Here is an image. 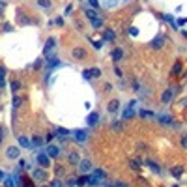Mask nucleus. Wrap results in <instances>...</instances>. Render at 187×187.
<instances>
[{"label":"nucleus","mask_w":187,"mask_h":187,"mask_svg":"<svg viewBox=\"0 0 187 187\" xmlns=\"http://www.w3.org/2000/svg\"><path fill=\"white\" fill-rule=\"evenodd\" d=\"M49 187H64V182L56 178V180H52V182L49 183Z\"/></svg>","instance_id":"c756f323"},{"label":"nucleus","mask_w":187,"mask_h":187,"mask_svg":"<svg viewBox=\"0 0 187 187\" xmlns=\"http://www.w3.org/2000/svg\"><path fill=\"white\" fill-rule=\"evenodd\" d=\"M146 165H148V167H150V169H152L153 172H161V167H159V165H157L155 161H152V159H148V161H146Z\"/></svg>","instance_id":"f3484780"},{"label":"nucleus","mask_w":187,"mask_h":187,"mask_svg":"<svg viewBox=\"0 0 187 187\" xmlns=\"http://www.w3.org/2000/svg\"><path fill=\"white\" fill-rule=\"evenodd\" d=\"M90 23H92V26H94V28H101V26H103V21H101V17H95V19H92Z\"/></svg>","instance_id":"5701e85b"},{"label":"nucleus","mask_w":187,"mask_h":187,"mask_svg":"<svg viewBox=\"0 0 187 187\" xmlns=\"http://www.w3.org/2000/svg\"><path fill=\"white\" fill-rule=\"evenodd\" d=\"M129 165H131V169H133V170H140V161L133 159V161H129Z\"/></svg>","instance_id":"7c9ffc66"},{"label":"nucleus","mask_w":187,"mask_h":187,"mask_svg":"<svg viewBox=\"0 0 187 187\" xmlns=\"http://www.w3.org/2000/svg\"><path fill=\"white\" fill-rule=\"evenodd\" d=\"M86 182H88V176H81L79 180H75V185H79V187H82V185H86Z\"/></svg>","instance_id":"bb28decb"},{"label":"nucleus","mask_w":187,"mask_h":187,"mask_svg":"<svg viewBox=\"0 0 187 187\" xmlns=\"http://www.w3.org/2000/svg\"><path fill=\"white\" fill-rule=\"evenodd\" d=\"M90 75H92V79H99V77H101V69L92 68V69H90Z\"/></svg>","instance_id":"a878e982"},{"label":"nucleus","mask_w":187,"mask_h":187,"mask_svg":"<svg viewBox=\"0 0 187 187\" xmlns=\"http://www.w3.org/2000/svg\"><path fill=\"white\" fill-rule=\"evenodd\" d=\"M19 148L17 146H8V150H6V157L8 159H19Z\"/></svg>","instance_id":"20e7f679"},{"label":"nucleus","mask_w":187,"mask_h":187,"mask_svg":"<svg viewBox=\"0 0 187 187\" xmlns=\"http://www.w3.org/2000/svg\"><path fill=\"white\" fill-rule=\"evenodd\" d=\"M170 174H172V176H176V178H180V176L183 174V167H174V169L170 170Z\"/></svg>","instance_id":"4be33fe9"},{"label":"nucleus","mask_w":187,"mask_h":187,"mask_svg":"<svg viewBox=\"0 0 187 187\" xmlns=\"http://www.w3.org/2000/svg\"><path fill=\"white\" fill-rule=\"evenodd\" d=\"M73 137H75L77 142H81V144H82V142L86 140V137H88V133L82 131V129H77V131H73Z\"/></svg>","instance_id":"6e6552de"},{"label":"nucleus","mask_w":187,"mask_h":187,"mask_svg":"<svg viewBox=\"0 0 187 187\" xmlns=\"http://www.w3.org/2000/svg\"><path fill=\"white\" fill-rule=\"evenodd\" d=\"M109 8H112V6H116V0H107V2H105Z\"/></svg>","instance_id":"ea45409f"},{"label":"nucleus","mask_w":187,"mask_h":187,"mask_svg":"<svg viewBox=\"0 0 187 187\" xmlns=\"http://www.w3.org/2000/svg\"><path fill=\"white\" fill-rule=\"evenodd\" d=\"M182 69H183V62L178 60L174 64V68H172V75H182Z\"/></svg>","instance_id":"dca6fc26"},{"label":"nucleus","mask_w":187,"mask_h":187,"mask_svg":"<svg viewBox=\"0 0 187 187\" xmlns=\"http://www.w3.org/2000/svg\"><path fill=\"white\" fill-rule=\"evenodd\" d=\"M17 140H19V144L23 146V148H30V146H32V144H30V139H28V137H25V135H19V137H17Z\"/></svg>","instance_id":"2eb2a0df"},{"label":"nucleus","mask_w":187,"mask_h":187,"mask_svg":"<svg viewBox=\"0 0 187 187\" xmlns=\"http://www.w3.org/2000/svg\"><path fill=\"white\" fill-rule=\"evenodd\" d=\"M2 139H4V129H2V125H0V142H2Z\"/></svg>","instance_id":"a18cd8bd"},{"label":"nucleus","mask_w":187,"mask_h":187,"mask_svg":"<svg viewBox=\"0 0 187 187\" xmlns=\"http://www.w3.org/2000/svg\"><path fill=\"white\" fill-rule=\"evenodd\" d=\"M19 167L25 169V167H26V161H25V159H19Z\"/></svg>","instance_id":"79ce46f5"},{"label":"nucleus","mask_w":187,"mask_h":187,"mask_svg":"<svg viewBox=\"0 0 187 187\" xmlns=\"http://www.w3.org/2000/svg\"><path fill=\"white\" fill-rule=\"evenodd\" d=\"M155 118H157V122H159L161 125H167V127H169V125H174V120H172L170 116H167V114H157Z\"/></svg>","instance_id":"7ed1b4c3"},{"label":"nucleus","mask_w":187,"mask_h":187,"mask_svg":"<svg viewBox=\"0 0 187 187\" xmlns=\"http://www.w3.org/2000/svg\"><path fill=\"white\" fill-rule=\"evenodd\" d=\"M114 38H116V34H114L112 30H105V39L111 41V39H114Z\"/></svg>","instance_id":"2f4dec72"},{"label":"nucleus","mask_w":187,"mask_h":187,"mask_svg":"<svg viewBox=\"0 0 187 187\" xmlns=\"http://www.w3.org/2000/svg\"><path fill=\"white\" fill-rule=\"evenodd\" d=\"M38 6L43 8V9H47V8H51V0H38Z\"/></svg>","instance_id":"cd10ccee"},{"label":"nucleus","mask_w":187,"mask_h":187,"mask_svg":"<svg viewBox=\"0 0 187 187\" xmlns=\"http://www.w3.org/2000/svg\"><path fill=\"white\" fill-rule=\"evenodd\" d=\"M2 180H4V174H2V172H0V182H2Z\"/></svg>","instance_id":"de8ad7c7"},{"label":"nucleus","mask_w":187,"mask_h":187,"mask_svg":"<svg viewBox=\"0 0 187 187\" xmlns=\"http://www.w3.org/2000/svg\"><path fill=\"white\" fill-rule=\"evenodd\" d=\"M41 65H43V60H41V58H39V60H36V64H34V68H38V69H39Z\"/></svg>","instance_id":"58836bf2"},{"label":"nucleus","mask_w":187,"mask_h":187,"mask_svg":"<svg viewBox=\"0 0 187 187\" xmlns=\"http://www.w3.org/2000/svg\"><path fill=\"white\" fill-rule=\"evenodd\" d=\"M54 45H56V41H54L52 38H49V39H47V43H45V49H43V52H45L47 56H49V54L52 52V49H54Z\"/></svg>","instance_id":"9d476101"},{"label":"nucleus","mask_w":187,"mask_h":187,"mask_svg":"<svg viewBox=\"0 0 187 187\" xmlns=\"http://www.w3.org/2000/svg\"><path fill=\"white\" fill-rule=\"evenodd\" d=\"M77 165H79V170H81V172H88V170L92 169V161H90V159H81Z\"/></svg>","instance_id":"423d86ee"},{"label":"nucleus","mask_w":187,"mask_h":187,"mask_svg":"<svg viewBox=\"0 0 187 187\" xmlns=\"http://www.w3.org/2000/svg\"><path fill=\"white\" fill-rule=\"evenodd\" d=\"M54 135H58V137H68V135H69V131H68V129H64V127H58V129H54Z\"/></svg>","instance_id":"412c9836"},{"label":"nucleus","mask_w":187,"mask_h":187,"mask_svg":"<svg viewBox=\"0 0 187 187\" xmlns=\"http://www.w3.org/2000/svg\"><path fill=\"white\" fill-rule=\"evenodd\" d=\"M174 94H176L174 88H169V90H165V92H163V95H161L163 103H170V101L174 99Z\"/></svg>","instance_id":"39448f33"},{"label":"nucleus","mask_w":187,"mask_h":187,"mask_svg":"<svg viewBox=\"0 0 187 187\" xmlns=\"http://www.w3.org/2000/svg\"><path fill=\"white\" fill-rule=\"evenodd\" d=\"M111 56H112V60H114V62H118V60H122V56H124V49H120V47L112 49V52H111Z\"/></svg>","instance_id":"9b49d317"},{"label":"nucleus","mask_w":187,"mask_h":187,"mask_svg":"<svg viewBox=\"0 0 187 187\" xmlns=\"http://www.w3.org/2000/svg\"><path fill=\"white\" fill-rule=\"evenodd\" d=\"M112 127H114L116 131H120V129H122L124 125H122V122H114V124H112Z\"/></svg>","instance_id":"e433bc0d"},{"label":"nucleus","mask_w":187,"mask_h":187,"mask_svg":"<svg viewBox=\"0 0 187 187\" xmlns=\"http://www.w3.org/2000/svg\"><path fill=\"white\" fill-rule=\"evenodd\" d=\"M118 107H120V101H118V99H112V101H109L107 111H109V112H116V111H118Z\"/></svg>","instance_id":"4468645a"},{"label":"nucleus","mask_w":187,"mask_h":187,"mask_svg":"<svg viewBox=\"0 0 187 187\" xmlns=\"http://www.w3.org/2000/svg\"><path fill=\"white\" fill-rule=\"evenodd\" d=\"M4 187H15V182H13V178H4Z\"/></svg>","instance_id":"c85d7f7f"},{"label":"nucleus","mask_w":187,"mask_h":187,"mask_svg":"<svg viewBox=\"0 0 187 187\" xmlns=\"http://www.w3.org/2000/svg\"><path fill=\"white\" fill-rule=\"evenodd\" d=\"M133 114H135V112L131 111V109H127V111L124 112V118H131V116H133Z\"/></svg>","instance_id":"c9c22d12"},{"label":"nucleus","mask_w":187,"mask_h":187,"mask_svg":"<svg viewBox=\"0 0 187 187\" xmlns=\"http://www.w3.org/2000/svg\"><path fill=\"white\" fill-rule=\"evenodd\" d=\"M139 114H140V116H144V118H155V114L150 112V111H140Z\"/></svg>","instance_id":"72a5a7b5"},{"label":"nucleus","mask_w":187,"mask_h":187,"mask_svg":"<svg viewBox=\"0 0 187 187\" xmlns=\"http://www.w3.org/2000/svg\"><path fill=\"white\" fill-rule=\"evenodd\" d=\"M4 32H12V26H9V25H4Z\"/></svg>","instance_id":"49530a36"},{"label":"nucleus","mask_w":187,"mask_h":187,"mask_svg":"<svg viewBox=\"0 0 187 187\" xmlns=\"http://www.w3.org/2000/svg\"><path fill=\"white\" fill-rule=\"evenodd\" d=\"M36 161H38L39 167H43V169H49V165H51L47 153H38V155H36Z\"/></svg>","instance_id":"f03ea898"},{"label":"nucleus","mask_w":187,"mask_h":187,"mask_svg":"<svg viewBox=\"0 0 187 187\" xmlns=\"http://www.w3.org/2000/svg\"><path fill=\"white\" fill-rule=\"evenodd\" d=\"M178 25H180V26H183V25H185V19H183V17H180V19H178Z\"/></svg>","instance_id":"c03bdc74"},{"label":"nucleus","mask_w":187,"mask_h":187,"mask_svg":"<svg viewBox=\"0 0 187 187\" xmlns=\"http://www.w3.org/2000/svg\"><path fill=\"white\" fill-rule=\"evenodd\" d=\"M58 64H60V62H58L56 58H52V60L49 62V65H51V68H54V65H58Z\"/></svg>","instance_id":"4c0bfd02"},{"label":"nucleus","mask_w":187,"mask_h":187,"mask_svg":"<svg viewBox=\"0 0 187 187\" xmlns=\"http://www.w3.org/2000/svg\"><path fill=\"white\" fill-rule=\"evenodd\" d=\"M6 86V71L4 68H0V88H4Z\"/></svg>","instance_id":"b1692460"},{"label":"nucleus","mask_w":187,"mask_h":187,"mask_svg":"<svg viewBox=\"0 0 187 187\" xmlns=\"http://www.w3.org/2000/svg\"><path fill=\"white\" fill-rule=\"evenodd\" d=\"M79 161H81V157H79V153H77V152H69V153H68V163L77 165Z\"/></svg>","instance_id":"ddd939ff"},{"label":"nucleus","mask_w":187,"mask_h":187,"mask_svg":"<svg viewBox=\"0 0 187 187\" xmlns=\"http://www.w3.org/2000/svg\"><path fill=\"white\" fill-rule=\"evenodd\" d=\"M21 88H23V82H21V81H13V82H12V92H13V94H17Z\"/></svg>","instance_id":"6ab92c4d"},{"label":"nucleus","mask_w":187,"mask_h":187,"mask_svg":"<svg viewBox=\"0 0 187 187\" xmlns=\"http://www.w3.org/2000/svg\"><path fill=\"white\" fill-rule=\"evenodd\" d=\"M88 4H90V6H94V8H97V6H99V2H97V0H88Z\"/></svg>","instance_id":"a19ab883"},{"label":"nucleus","mask_w":187,"mask_h":187,"mask_svg":"<svg viewBox=\"0 0 187 187\" xmlns=\"http://www.w3.org/2000/svg\"><path fill=\"white\" fill-rule=\"evenodd\" d=\"M97 122H99V114H97V112H90V114H88V118H86V124L90 125V127L97 125Z\"/></svg>","instance_id":"0eeeda50"},{"label":"nucleus","mask_w":187,"mask_h":187,"mask_svg":"<svg viewBox=\"0 0 187 187\" xmlns=\"http://www.w3.org/2000/svg\"><path fill=\"white\" fill-rule=\"evenodd\" d=\"M21 105H23V97H19V95H17L15 99H13V109H19Z\"/></svg>","instance_id":"473e14b6"},{"label":"nucleus","mask_w":187,"mask_h":187,"mask_svg":"<svg viewBox=\"0 0 187 187\" xmlns=\"http://www.w3.org/2000/svg\"><path fill=\"white\" fill-rule=\"evenodd\" d=\"M43 142H45V140H43L41 137H34V139L30 140V144H32V146H36V148H39V146H43Z\"/></svg>","instance_id":"a211bd4d"},{"label":"nucleus","mask_w":187,"mask_h":187,"mask_svg":"<svg viewBox=\"0 0 187 187\" xmlns=\"http://www.w3.org/2000/svg\"><path fill=\"white\" fill-rule=\"evenodd\" d=\"M84 15H86L88 19H90V21H92V19H95V17H99V15H97V13L94 12V9H84Z\"/></svg>","instance_id":"393cba45"},{"label":"nucleus","mask_w":187,"mask_h":187,"mask_svg":"<svg viewBox=\"0 0 187 187\" xmlns=\"http://www.w3.org/2000/svg\"><path fill=\"white\" fill-rule=\"evenodd\" d=\"M152 47H153V49H161V47H163V38H161V36L155 38V39L152 41Z\"/></svg>","instance_id":"aec40b11"},{"label":"nucleus","mask_w":187,"mask_h":187,"mask_svg":"<svg viewBox=\"0 0 187 187\" xmlns=\"http://www.w3.org/2000/svg\"><path fill=\"white\" fill-rule=\"evenodd\" d=\"M4 15V12H2V8H0V17H2Z\"/></svg>","instance_id":"09e8293b"},{"label":"nucleus","mask_w":187,"mask_h":187,"mask_svg":"<svg viewBox=\"0 0 187 187\" xmlns=\"http://www.w3.org/2000/svg\"><path fill=\"white\" fill-rule=\"evenodd\" d=\"M23 183H25V187H34V185H32V182H30V180H25Z\"/></svg>","instance_id":"37998d69"},{"label":"nucleus","mask_w":187,"mask_h":187,"mask_svg":"<svg viewBox=\"0 0 187 187\" xmlns=\"http://www.w3.org/2000/svg\"><path fill=\"white\" fill-rule=\"evenodd\" d=\"M71 54H73V58H77V60H82V58L86 56V52H84V49H81V47H75Z\"/></svg>","instance_id":"f8f14e48"},{"label":"nucleus","mask_w":187,"mask_h":187,"mask_svg":"<svg viewBox=\"0 0 187 187\" xmlns=\"http://www.w3.org/2000/svg\"><path fill=\"white\" fill-rule=\"evenodd\" d=\"M82 79H84V81H92V75H90V69H84V71H82Z\"/></svg>","instance_id":"f704fd0d"},{"label":"nucleus","mask_w":187,"mask_h":187,"mask_svg":"<svg viewBox=\"0 0 187 187\" xmlns=\"http://www.w3.org/2000/svg\"><path fill=\"white\" fill-rule=\"evenodd\" d=\"M45 153H47V157H58V155H60V148H58L56 144H51Z\"/></svg>","instance_id":"1a4fd4ad"},{"label":"nucleus","mask_w":187,"mask_h":187,"mask_svg":"<svg viewBox=\"0 0 187 187\" xmlns=\"http://www.w3.org/2000/svg\"><path fill=\"white\" fill-rule=\"evenodd\" d=\"M32 180H36V182H47L49 176H47V172L43 170V169H34V170H32Z\"/></svg>","instance_id":"f257e3e1"}]
</instances>
